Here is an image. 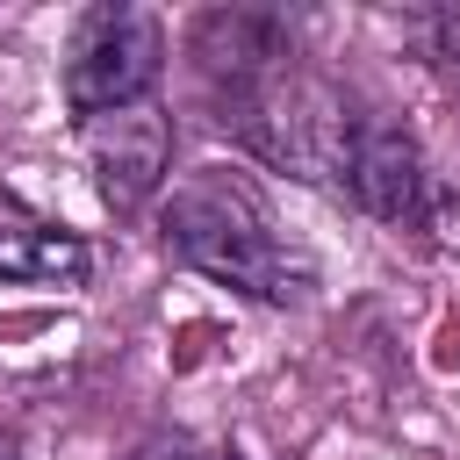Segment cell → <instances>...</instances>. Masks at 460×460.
<instances>
[{
    "label": "cell",
    "instance_id": "1",
    "mask_svg": "<svg viewBox=\"0 0 460 460\" xmlns=\"http://www.w3.org/2000/svg\"><path fill=\"white\" fill-rule=\"evenodd\" d=\"M165 244L194 273H208V280H223L252 302H302L309 280H316V266L266 223V208L237 180H216V172L187 180L165 201Z\"/></svg>",
    "mask_w": 460,
    "mask_h": 460
},
{
    "label": "cell",
    "instance_id": "2",
    "mask_svg": "<svg viewBox=\"0 0 460 460\" xmlns=\"http://www.w3.org/2000/svg\"><path fill=\"white\" fill-rule=\"evenodd\" d=\"M158 65H165V36L144 7H86L65 43V108L79 122L137 108V101H151Z\"/></svg>",
    "mask_w": 460,
    "mask_h": 460
},
{
    "label": "cell",
    "instance_id": "3",
    "mask_svg": "<svg viewBox=\"0 0 460 460\" xmlns=\"http://www.w3.org/2000/svg\"><path fill=\"white\" fill-rule=\"evenodd\" d=\"M86 165H93V187L115 216L144 208L172 165V115L158 101H137V108H115L101 122H86Z\"/></svg>",
    "mask_w": 460,
    "mask_h": 460
},
{
    "label": "cell",
    "instance_id": "4",
    "mask_svg": "<svg viewBox=\"0 0 460 460\" xmlns=\"http://www.w3.org/2000/svg\"><path fill=\"white\" fill-rule=\"evenodd\" d=\"M338 187L381 216V223H402L417 216V194H424V158L410 144V129L381 122V115H352V137H345V158H338Z\"/></svg>",
    "mask_w": 460,
    "mask_h": 460
},
{
    "label": "cell",
    "instance_id": "5",
    "mask_svg": "<svg viewBox=\"0 0 460 460\" xmlns=\"http://www.w3.org/2000/svg\"><path fill=\"white\" fill-rule=\"evenodd\" d=\"M0 280H43V288H79L86 280V244L72 230L0 216Z\"/></svg>",
    "mask_w": 460,
    "mask_h": 460
},
{
    "label": "cell",
    "instance_id": "6",
    "mask_svg": "<svg viewBox=\"0 0 460 460\" xmlns=\"http://www.w3.org/2000/svg\"><path fill=\"white\" fill-rule=\"evenodd\" d=\"M424 43H431V58H438V65H453V72H460V7L424 14Z\"/></svg>",
    "mask_w": 460,
    "mask_h": 460
},
{
    "label": "cell",
    "instance_id": "7",
    "mask_svg": "<svg viewBox=\"0 0 460 460\" xmlns=\"http://www.w3.org/2000/svg\"><path fill=\"white\" fill-rule=\"evenodd\" d=\"M129 460H201L187 438H158V446H144V453H129Z\"/></svg>",
    "mask_w": 460,
    "mask_h": 460
}]
</instances>
